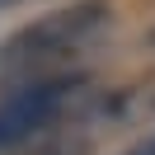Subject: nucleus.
Wrapping results in <instances>:
<instances>
[{
	"label": "nucleus",
	"mask_w": 155,
	"mask_h": 155,
	"mask_svg": "<svg viewBox=\"0 0 155 155\" xmlns=\"http://www.w3.org/2000/svg\"><path fill=\"white\" fill-rule=\"evenodd\" d=\"M113 24L108 0H71L61 10L38 14L24 24L5 47H0V71L10 80H33V75H57L75 52H85L99 33Z\"/></svg>",
	"instance_id": "obj_1"
},
{
	"label": "nucleus",
	"mask_w": 155,
	"mask_h": 155,
	"mask_svg": "<svg viewBox=\"0 0 155 155\" xmlns=\"http://www.w3.org/2000/svg\"><path fill=\"white\" fill-rule=\"evenodd\" d=\"M85 104H89V89H85V80L71 75V71L14 80V85L0 94V155L38 141L42 132H52V127H61L66 117H75Z\"/></svg>",
	"instance_id": "obj_2"
},
{
	"label": "nucleus",
	"mask_w": 155,
	"mask_h": 155,
	"mask_svg": "<svg viewBox=\"0 0 155 155\" xmlns=\"http://www.w3.org/2000/svg\"><path fill=\"white\" fill-rule=\"evenodd\" d=\"M122 155H155V122H150V127H146V132H141V136H136V141H132V146H127V150H122Z\"/></svg>",
	"instance_id": "obj_3"
},
{
	"label": "nucleus",
	"mask_w": 155,
	"mask_h": 155,
	"mask_svg": "<svg viewBox=\"0 0 155 155\" xmlns=\"http://www.w3.org/2000/svg\"><path fill=\"white\" fill-rule=\"evenodd\" d=\"M10 5H19V0H0V10H10Z\"/></svg>",
	"instance_id": "obj_4"
}]
</instances>
